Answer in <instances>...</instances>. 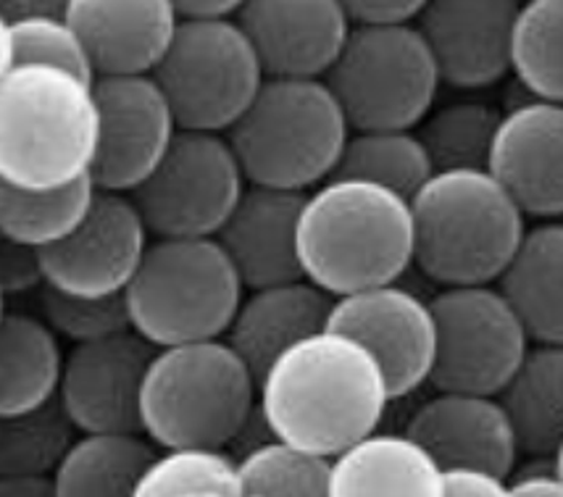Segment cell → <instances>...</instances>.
I'll return each mask as SVG.
<instances>
[{
    "label": "cell",
    "mask_w": 563,
    "mask_h": 497,
    "mask_svg": "<svg viewBox=\"0 0 563 497\" xmlns=\"http://www.w3.org/2000/svg\"><path fill=\"white\" fill-rule=\"evenodd\" d=\"M56 479L37 474H5L0 476V497H53Z\"/></svg>",
    "instance_id": "cell-41"
},
{
    "label": "cell",
    "mask_w": 563,
    "mask_h": 497,
    "mask_svg": "<svg viewBox=\"0 0 563 497\" xmlns=\"http://www.w3.org/2000/svg\"><path fill=\"white\" fill-rule=\"evenodd\" d=\"M298 258L303 277L332 298L398 281L413 266L411 200L372 179L332 174L306 192Z\"/></svg>",
    "instance_id": "cell-2"
},
{
    "label": "cell",
    "mask_w": 563,
    "mask_h": 497,
    "mask_svg": "<svg viewBox=\"0 0 563 497\" xmlns=\"http://www.w3.org/2000/svg\"><path fill=\"white\" fill-rule=\"evenodd\" d=\"M327 327L351 334L372 351L393 400L408 398L432 379L438 353L432 303L398 281H382L334 298Z\"/></svg>",
    "instance_id": "cell-14"
},
{
    "label": "cell",
    "mask_w": 563,
    "mask_h": 497,
    "mask_svg": "<svg viewBox=\"0 0 563 497\" xmlns=\"http://www.w3.org/2000/svg\"><path fill=\"white\" fill-rule=\"evenodd\" d=\"M406 432L442 466H485L508 476L519 461V437L498 395L438 389L408 419Z\"/></svg>",
    "instance_id": "cell-19"
},
{
    "label": "cell",
    "mask_w": 563,
    "mask_h": 497,
    "mask_svg": "<svg viewBox=\"0 0 563 497\" xmlns=\"http://www.w3.org/2000/svg\"><path fill=\"white\" fill-rule=\"evenodd\" d=\"M156 455L143 432H79L56 468V497H132Z\"/></svg>",
    "instance_id": "cell-27"
},
{
    "label": "cell",
    "mask_w": 563,
    "mask_h": 497,
    "mask_svg": "<svg viewBox=\"0 0 563 497\" xmlns=\"http://www.w3.org/2000/svg\"><path fill=\"white\" fill-rule=\"evenodd\" d=\"M498 398L511 416L521 453L553 455L563 437V342L529 345Z\"/></svg>",
    "instance_id": "cell-26"
},
{
    "label": "cell",
    "mask_w": 563,
    "mask_h": 497,
    "mask_svg": "<svg viewBox=\"0 0 563 497\" xmlns=\"http://www.w3.org/2000/svg\"><path fill=\"white\" fill-rule=\"evenodd\" d=\"M143 432L156 448H227L258 408V376L227 338L156 347L143 385Z\"/></svg>",
    "instance_id": "cell-5"
},
{
    "label": "cell",
    "mask_w": 563,
    "mask_h": 497,
    "mask_svg": "<svg viewBox=\"0 0 563 497\" xmlns=\"http://www.w3.org/2000/svg\"><path fill=\"white\" fill-rule=\"evenodd\" d=\"M156 345L137 329L74 342L58 400L77 432H143V385ZM145 434V432H143Z\"/></svg>",
    "instance_id": "cell-15"
},
{
    "label": "cell",
    "mask_w": 563,
    "mask_h": 497,
    "mask_svg": "<svg viewBox=\"0 0 563 497\" xmlns=\"http://www.w3.org/2000/svg\"><path fill=\"white\" fill-rule=\"evenodd\" d=\"M66 19L103 77L156 69L183 13L174 0H69Z\"/></svg>",
    "instance_id": "cell-21"
},
{
    "label": "cell",
    "mask_w": 563,
    "mask_h": 497,
    "mask_svg": "<svg viewBox=\"0 0 563 497\" xmlns=\"http://www.w3.org/2000/svg\"><path fill=\"white\" fill-rule=\"evenodd\" d=\"M11 24L13 64H48L96 82L82 37L66 16H24Z\"/></svg>",
    "instance_id": "cell-36"
},
{
    "label": "cell",
    "mask_w": 563,
    "mask_h": 497,
    "mask_svg": "<svg viewBox=\"0 0 563 497\" xmlns=\"http://www.w3.org/2000/svg\"><path fill=\"white\" fill-rule=\"evenodd\" d=\"M96 82L48 64H13L0 79V179L58 187L92 169Z\"/></svg>",
    "instance_id": "cell-4"
},
{
    "label": "cell",
    "mask_w": 563,
    "mask_h": 497,
    "mask_svg": "<svg viewBox=\"0 0 563 497\" xmlns=\"http://www.w3.org/2000/svg\"><path fill=\"white\" fill-rule=\"evenodd\" d=\"M498 122L500 111L485 100H453L429 111L419 124V137L434 172L487 166Z\"/></svg>",
    "instance_id": "cell-33"
},
{
    "label": "cell",
    "mask_w": 563,
    "mask_h": 497,
    "mask_svg": "<svg viewBox=\"0 0 563 497\" xmlns=\"http://www.w3.org/2000/svg\"><path fill=\"white\" fill-rule=\"evenodd\" d=\"M234 19L266 77H324L353 30L343 0H243Z\"/></svg>",
    "instance_id": "cell-18"
},
{
    "label": "cell",
    "mask_w": 563,
    "mask_h": 497,
    "mask_svg": "<svg viewBox=\"0 0 563 497\" xmlns=\"http://www.w3.org/2000/svg\"><path fill=\"white\" fill-rule=\"evenodd\" d=\"M440 497V463L408 432L372 429L332 455L330 497Z\"/></svg>",
    "instance_id": "cell-23"
},
{
    "label": "cell",
    "mask_w": 563,
    "mask_h": 497,
    "mask_svg": "<svg viewBox=\"0 0 563 497\" xmlns=\"http://www.w3.org/2000/svg\"><path fill=\"white\" fill-rule=\"evenodd\" d=\"M243 495L251 497H321L330 495L332 459L272 437L238 461Z\"/></svg>",
    "instance_id": "cell-34"
},
{
    "label": "cell",
    "mask_w": 563,
    "mask_h": 497,
    "mask_svg": "<svg viewBox=\"0 0 563 497\" xmlns=\"http://www.w3.org/2000/svg\"><path fill=\"white\" fill-rule=\"evenodd\" d=\"M40 311H43V319L56 329L58 338H66L71 345L132 329L124 292L90 298V295H71L43 285Z\"/></svg>",
    "instance_id": "cell-35"
},
{
    "label": "cell",
    "mask_w": 563,
    "mask_h": 497,
    "mask_svg": "<svg viewBox=\"0 0 563 497\" xmlns=\"http://www.w3.org/2000/svg\"><path fill=\"white\" fill-rule=\"evenodd\" d=\"M511 71L532 98L563 103V0H521Z\"/></svg>",
    "instance_id": "cell-31"
},
{
    "label": "cell",
    "mask_w": 563,
    "mask_h": 497,
    "mask_svg": "<svg viewBox=\"0 0 563 497\" xmlns=\"http://www.w3.org/2000/svg\"><path fill=\"white\" fill-rule=\"evenodd\" d=\"M135 497H243V479L224 448H161L140 476Z\"/></svg>",
    "instance_id": "cell-30"
},
{
    "label": "cell",
    "mask_w": 563,
    "mask_h": 497,
    "mask_svg": "<svg viewBox=\"0 0 563 497\" xmlns=\"http://www.w3.org/2000/svg\"><path fill=\"white\" fill-rule=\"evenodd\" d=\"M553 461H555V468H559L561 476H563V437H561V442L553 450Z\"/></svg>",
    "instance_id": "cell-45"
},
{
    "label": "cell",
    "mask_w": 563,
    "mask_h": 497,
    "mask_svg": "<svg viewBox=\"0 0 563 497\" xmlns=\"http://www.w3.org/2000/svg\"><path fill=\"white\" fill-rule=\"evenodd\" d=\"M43 268H40L37 247L11 243L0 238V290L9 295L43 287Z\"/></svg>",
    "instance_id": "cell-37"
},
{
    "label": "cell",
    "mask_w": 563,
    "mask_h": 497,
    "mask_svg": "<svg viewBox=\"0 0 563 497\" xmlns=\"http://www.w3.org/2000/svg\"><path fill=\"white\" fill-rule=\"evenodd\" d=\"M487 169L527 217H563V103L529 96L503 111Z\"/></svg>",
    "instance_id": "cell-17"
},
{
    "label": "cell",
    "mask_w": 563,
    "mask_h": 497,
    "mask_svg": "<svg viewBox=\"0 0 563 497\" xmlns=\"http://www.w3.org/2000/svg\"><path fill=\"white\" fill-rule=\"evenodd\" d=\"M153 234L130 192L100 190L64 240L40 247L45 285L71 295H122L143 264Z\"/></svg>",
    "instance_id": "cell-12"
},
{
    "label": "cell",
    "mask_w": 563,
    "mask_h": 497,
    "mask_svg": "<svg viewBox=\"0 0 563 497\" xmlns=\"http://www.w3.org/2000/svg\"><path fill=\"white\" fill-rule=\"evenodd\" d=\"M508 476L485 466H442L440 497H503Z\"/></svg>",
    "instance_id": "cell-38"
},
{
    "label": "cell",
    "mask_w": 563,
    "mask_h": 497,
    "mask_svg": "<svg viewBox=\"0 0 563 497\" xmlns=\"http://www.w3.org/2000/svg\"><path fill=\"white\" fill-rule=\"evenodd\" d=\"M334 174L372 179L411 200V195L434 174V164L419 132L353 130Z\"/></svg>",
    "instance_id": "cell-29"
},
{
    "label": "cell",
    "mask_w": 563,
    "mask_h": 497,
    "mask_svg": "<svg viewBox=\"0 0 563 497\" xmlns=\"http://www.w3.org/2000/svg\"><path fill=\"white\" fill-rule=\"evenodd\" d=\"M521 0H427L417 16L442 82L485 90L511 71Z\"/></svg>",
    "instance_id": "cell-16"
},
{
    "label": "cell",
    "mask_w": 563,
    "mask_h": 497,
    "mask_svg": "<svg viewBox=\"0 0 563 497\" xmlns=\"http://www.w3.org/2000/svg\"><path fill=\"white\" fill-rule=\"evenodd\" d=\"M498 285L519 311L532 342H563L561 219H542L525 232Z\"/></svg>",
    "instance_id": "cell-24"
},
{
    "label": "cell",
    "mask_w": 563,
    "mask_h": 497,
    "mask_svg": "<svg viewBox=\"0 0 563 497\" xmlns=\"http://www.w3.org/2000/svg\"><path fill=\"white\" fill-rule=\"evenodd\" d=\"M69 0H0V13L9 22L24 16H66Z\"/></svg>",
    "instance_id": "cell-42"
},
{
    "label": "cell",
    "mask_w": 563,
    "mask_h": 497,
    "mask_svg": "<svg viewBox=\"0 0 563 497\" xmlns=\"http://www.w3.org/2000/svg\"><path fill=\"white\" fill-rule=\"evenodd\" d=\"M245 281L217 238H153L124 290L132 329L156 347L224 338Z\"/></svg>",
    "instance_id": "cell-7"
},
{
    "label": "cell",
    "mask_w": 563,
    "mask_h": 497,
    "mask_svg": "<svg viewBox=\"0 0 563 497\" xmlns=\"http://www.w3.org/2000/svg\"><path fill=\"white\" fill-rule=\"evenodd\" d=\"M183 16H234L243 0H174Z\"/></svg>",
    "instance_id": "cell-43"
},
{
    "label": "cell",
    "mask_w": 563,
    "mask_h": 497,
    "mask_svg": "<svg viewBox=\"0 0 563 497\" xmlns=\"http://www.w3.org/2000/svg\"><path fill=\"white\" fill-rule=\"evenodd\" d=\"M64 347L43 316L5 311L0 319V416L32 411L58 395Z\"/></svg>",
    "instance_id": "cell-25"
},
{
    "label": "cell",
    "mask_w": 563,
    "mask_h": 497,
    "mask_svg": "<svg viewBox=\"0 0 563 497\" xmlns=\"http://www.w3.org/2000/svg\"><path fill=\"white\" fill-rule=\"evenodd\" d=\"M332 303V295L306 277L251 287L224 338L261 379L279 353L327 329Z\"/></svg>",
    "instance_id": "cell-22"
},
{
    "label": "cell",
    "mask_w": 563,
    "mask_h": 497,
    "mask_svg": "<svg viewBox=\"0 0 563 497\" xmlns=\"http://www.w3.org/2000/svg\"><path fill=\"white\" fill-rule=\"evenodd\" d=\"M351 132L324 77H266L227 140L251 185L308 192L338 172Z\"/></svg>",
    "instance_id": "cell-6"
},
{
    "label": "cell",
    "mask_w": 563,
    "mask_h": 497,
    "mask_svg": "<svg viewBox=\"0 0 563 497\" xmlns=\"http://www.w3.org/2000/svg\"><path fill=\"white\" fill-rule=\"evenodd\" d=\"M77 427L58 395L32 411L0 416V476H53L71 448Z\"/></svg>",
    "instance_id": "cell-32"
},
{
    "label": "cell",
    "mask_w": 563,
    "mask_h": 497,
    "mask_svg": "<svg viewBox=\"0 0 563 497\" xmlns=\"http://www.w3.org/2000/svg\"><path fill=\"white\" fill-rule=\"evenodd\" d=\"M413 264L440 287L498 281L527 213L487 166L438 169L411 195Z\"/></svg>",
    "instance_id": "cell-3"
},
{
    "label": "cell",
    "mask_w": 563,
    "mask_h": 497,
    "mask_svg": "<svg viewBox=\"0 0 563 497\" xmlns=\"http://www.w3.org/2000/svg\"><path fill=\"white\" fill-rule=\"evenodd\" d=\"M306 192L251 185L240 195L217 240L251 287L303 277L298 258V219Z\"/></svg>",
    "instance_id": "cell-20"
},
{
    "label": "cell",
    "mask_w": 563,
    "mask_h": 497,
    "mask_svg": "<svg viewBox=\"0 0 563 497\" xmlns=\"http://www.w3.org/2000/svg\"><path fill=\"white\" fill-rule=\"evenodd\" d=\"M13 66V45H11V24L0 13V79Z\"/></svg>",
    "instance_id": "cell-44"
},
{
    "label": "cell",
    "mask_w": 563,
    "mask_h": 497,
    "mask_svg": "<svg viewBox=\"0 0 563 497\" xmlns=\"http://www.w3.org/2000/svg\"><path fill=\"white\" fill-rule=\"evenodd\" d=\"M390 402L372 351L330 327L279 353L258 379V413L269 434L327 459L377 429Z\"/></svg>",
    "instance_id": "cell-1"
},
{
    "label": "cell",
    "mask_w": 563,
    "mask_h": 497,
    "mask_svg": "<svg viewBox=\"0 0 563 497\" xmlns=\"http://www.w3.org/2000/svg\"><path fill=\"white\" fill-rule=\"evenodd\" d=\"M5 316V292L0 290V319H3Z\"/></svg>",
    "instance_id": "cell-46"
},
{
    "label": "cell",
    "mask_w": 563,
    "mask_h": 497,
    "mask_svg": "<svg viewBox=\"0 0 563 497\" xmlns=\"http://www.w3.org/2000/svg\"><path fill=\"white\" fill-rule=\"evenodd\" d=\"M153 77L179 130L227 134L256 98L266 71L234 16H183Z\"/></svg>",
    "instance_id": "cell-9"
},
{
    "label": "cell",
    "mask_w": 563,
    "mask_h": 497,
    "mask_svg": "<svg viewBox=\"0 0 563 497\" xmlns=\"http://www.w3.org/2000/svg\"><path fill=\"white\" fill-rule=\"evenodd\" d=\"M98 145L92 179L100 190L132 192L158 166L179 132L153 71L96 77Z\"/></svg>",
    "instance_id": "cell-13"
},
{
    "label": "cell",
    "mask_w": 563,
    "mask_h": 497,
    "mask_svg": "<svg viewBox=\"0 0 563 497\" xmlns=\"http://www.w3.org/2000/svg\"><path fill=\"white\" fill-rule=\"evenodd\" d=\"M92 174L58 187H19L0 179V238L30 247L64 240L96 200Z\"/></svg>",
    "instance_id": "cell-28"
},
{
    "label": "cell",
    "mask_w": 563,
    "mask_h": 497,
    "mask_svg": "<svg viewBox=\"0 0 563 497\" xmlns=\"http://www.w3.org/2000/svg\"><path fill=\"white\" fill-rule=\"evenodd\" d=\"M538 461L516 466L508 474V495L525 497H563V476L555 468L553 455H534Z\"/></svg>",
    "instance_id": "cell-39"
},
{
    "label": "cell",
    "mask_w": 563,
    "mask_h": 497,
    "mask_svg": "<svg viewBox=\"0 0 563 497\" xmlns=\"http://www.w3.org/2000/svg\"><path fill=\"white\" fill-rule=\"evenodd\" d=\"M438 324L432 385L498 395L529 351V329L498 281L442 287L432 300Z\"/></svg>",
    "instance_id": "cell-11"
},
{
    "label": "cell",
    "mask_w": 563,
    "mask_h": 497,
    "mask_svg": "<svg viewBox=\"0 0 563 497\" xmlns=\"http://www.w3.org/2000/svg\"><path fill=\"white\" fill-rule=\"evenodd\" d=\"M247 179L227 134L179 130L130 195L153 238H217Z\"/></svg>",
    "instance_id": "cell-10"
},
{
    "label": "cell",
    "mask_w": 563,
    "mask_h": 497,
    "mask_svg": "<svg viewBox=\"0 0 563 497\" xmlns=\"http://www.w3.org/2000/svg\"><path fill=\"white\" fill-rule=\"evenodd\" d=\"M324 79L351 130H417L442 85L417 22L353 24Z\"/></svg>",
    "instance_id": "cell-8"
},
{
    "label": "cell",
    "mask_w": 563,
    "mask_h": 497,
    "mask_svg": "<svg viewBox=\"0 0 563 497\" xmlns=\"http://www.w3.org/2000/svg\"><path fill=\"white\" fill-rule=\"evenodd\" d=\"M353 24L417 22L427 0H343Z\"/></svg>",
    "instance_id": "cell-40"
}]
</instances>
